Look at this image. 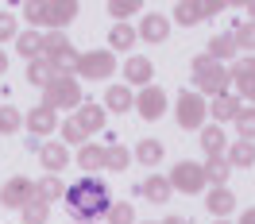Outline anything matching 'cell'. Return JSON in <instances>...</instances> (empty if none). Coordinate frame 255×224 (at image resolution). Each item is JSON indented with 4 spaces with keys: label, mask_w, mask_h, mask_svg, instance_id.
<instances>
[{
    "label": "cell",
    "mask_w": 255,
    "mask_h": 224,
    "mask_svg": "<svg viewBox=\"0 0 255 224\" xmlns=\"http://www.w3.org/2000/svg\"><path fill=\"white\" fill-rule=\"evenodd\" d=\"M205 182V166H197V162H174V170H170V186L178 193H201Z\"/></svg>",
    "instance_id": "obj_7"
},
{
    "label": "cell",
    "mask_w": 255,
    "mask_h": 224,
    "mask_svg": "<svg viewBox=\"0 0 255 224\" xmlns=\"http://www.w3.org/2000/svg\"><path fill=\"white\" fill-rule=\"evenodd\" d=\"M58 131H62V139H66V143H74V147H85V139H89V131L81 128L78 120H66Z\"/></svg>",
    "instance_id": "obj_35"
},
{
    "label": "cell",
    "mask_w": 255,
    "mask_h": 224,
    "mask_svg": "<svg viewBox=\"0 0 255 224\" xmlns=\"http://www.w3.org/2000/svg\"><path fill=\"white\" fill-rule=\"evenodd\" d=\"M213 224H228V217H224V221H213Z\"/></svg>",
    "instance_id": "obj_46"
},
{
    "label": "cell",
    "mask_w": 255,
    "mask_h": 224,
    "mask_svg": "<svg viewBox=\"0 0 255 224\" xmlns=\"http://www.w3.org/2000/svg\"><path fill=\"white\" fill-rule=\"evenodd\" d=\"M166 35H170V19L166 16H159V12L143 16V23H139V39H143V43H155V47H159Z\"/></svg>",
    "instance_id": "obj_11"
},
{
    "label": "cell",
    "mask_w": 255,
    "mask_h": 224,
    "mask_svg": "<svg viewBox=\"0 0 255 224\" xmlns=\"http://www.w3.org/2000/svg\"><path fill=\"white\" fill-rule=\"evenodd\" d=\"M23 16L35 31L39 27H50V31H62L70 19L78 16V0H31L23 4Z\"/></svg>",
    "instance_id": "obj_2"
},
{
    "label": "cell",
    "mask_w": 255,
    "mask_h": 224,
    "mask_svg": "<svg viewBox=\"0 0 255 224\" xmlns=\"http://www.w3.org/2000/svg\"><path fill=\"white\" fill-rule=\"evenodd\" d=\"M124 74H128V81L131 85H151V74H155V66H151V58H143V54H135V58H128V66H124Z\"/></svg>",
    "instance_id": "obj_17"
},
{
    "label": "cell",
    "mask_w": 255,
    "mask_h": 224,
    "mask_svg": "<svg viewBox=\"0 0 255 224\" xmlns=\"http://www.w3.org/2000/svg\"><path fill=\"white\" fill-rule=\"evenodd\" d=\"M244 8H252V23H255V0H252V4H244Z\"/></svg>",
    "instance_id": "obj_45"
},
{
    "label": "cell",
    "mask_w": 255,
    "mask_h": 224,
    "mask_svg": "<svg viewBox=\"0 0 255 224\" xmlns=\"http://www.w3.org/2000/svg\"><path fill=\"white\" fill-rule=\"evenodd\" d=\"M19 124H23V116H19V112L12 109V105H4V109H0V131L8 135V131H16Z\"/></svg>",
    "instance_id": "obj_39"
},
{
    "label": "cell",
    "mask_w": 255,
    "mask_h": 224,
    "mask_svg": "<svg viewBox=\"0 0 255 224\" xmlns=\"http://www.w3.org/2000/svg\"><path fill=\"white\" fill-rule=\"evenodd\" d=\"M240 224H255V209H248V213L240 217Z\"/></svg>",
    "instance_id": "obj_42"
},
{
    "label": "cell",
    "mask_w": 255,
    "mask_h": 224,
    "mask_svg": "<svg viewBox=\"0 0 255 224\" xmlns=\"http://www.w3.org/2000/svg\"><path fill=\"white\" fill-rule=\"evenodd\" d=\"M170 190H174V186H170V178H162V174H151L143 186H139V193H143L147 201H155V205L170 201Z\"/></svg>",
    "instance_id": "obj_19"
},
{
    "label": "cell",
    "mask_w": 255,
    "mask_h": 224,
    "mask_svg": "<svg viewBox=\"0 0 255 224\" xmlns=\"http://www.w3.org/2000/svg\"><path fill=\"white\" fill-rule=\"evenodd\" d=\"M174 19L178 23H182V27H193V23H201V0H182V4H178L174 8Z\"/></svg>",
    "instance_id": "obj_27"
},
{
    "label": "cell",
    "mask_w": 255,
    "mask_h": 224,
    "mask_svg": "<svg viewBox=\"0 0 255 224\" xmlns=\"http://www.w3.org/2000/svg\"><path fill=\"white\" fill-rule=\"evenodd\" d=\"M70 39H66L62 31H43V54L39 58H47V62H58L62 54H70Z\"/></svg>",
    "instance_id": "obj_15"
},
{
    "label": "cell",
    "mask_w": 255,
    "mask_h": 224,
    "mask_svg": "<svg viewBox=\"0 0 255 224\" xmlns=\"http://www.w3.org/2000/svg\"><path fill=\"white\" fill-rule=\"evenodd\" d=\"M224 8H228V4H224V0H201V16H205V19H213V16H221Z\"/></svg>",
    "instance_id": "obj_41"
},
{
    "label": "cell",
    "mask_w": 255,
    "mask_h": 224,
    "mask_svg": "<svg viewBox=\"0 0 255 224\" xmlns=\"http://www.w3.org/2000/svg\"><path fill=\"white\" fill-rule=\"evenodd\" d=\"M31 197H35V182H27V178H12L4 186V209H23Z\"/></svg>",
    "instance_id": "obj_10"
},
{
    "label": "cell",
    "mask_w": 255,
    "mask_h": 224,
    "mask_svg": "<svg viewBox=\"0 0 255 224\" xmlns=\"http://www.w3.org/2000/svg\"><path fill=\"white\" fill-rule=\"evenodd\" d=\"M112 70H116V58H112V50H85L78 54V66H74V74L81 78H109Z\"/></svg>",
    "instance_id": "obj_6"
},
{
    "label": "cell",
    "mask_w": 255,
    "mask_h": 224,
    "mask_svg": "<svg viewBox=\"0 0 255 224\" xmlns=\"http://www.w3.org/2000/svg\"><path fill=\"white\" fill-rule=\"evenodd\" d=\"M27 128L35 131V135H47V131H58V112L47 109V105H39V109L27 112Z\"/></svg>",
    "instance_id": "obj_12"
},
{
    "label": "cell",
    "mask_w": 255,
    "mask_h": 224,
    "mask_svg": "<svg viewBox=\"0 0 255 224\" xmlns=\"http://www.w3.org/2000/svg\"><path fill=\"white\" fill-rule=\"evenodd\" d=\"M78 224H93V221H78Z\"/></svg>",
    "instance_id": "obj_48"
},
{
    "label": "cell",
    "mask_w": 255,
    "mask_h": 224,
    "mask_svg": "<svg viewBox=\"0 0 255 224\" xmlns=\"http://www.w3.org/2000/svg\"><path fill=\"white\" fill-rule=\"evenodd\" d=\"M43 105H47V109H74V105H81V85L74 78H54L47 85V89H43Z\"/></svg>",
    "instance_id": "obj_4"
},
{
    "label": "cell",
    "mask_w": 255,
    "mask_h": 224,
    "mask_svg": "<svg viewBox=\"0 0 255 224\" xmlns=\"http://www.w3.org/2000/svg\"><path fill=\"white\" fill-rule=\"evenodd\" d=\"M248 101H255V89H252V97H248Z\"/></svg>",
    "instance_id": "obj_47"
},
{
    "label": "cell",
    "mask_w": 255,
    "mask_h": 224,
    "mask_svg": "<svg viewBox=\"0 0 255 224\" xmlns=\"http://www.w3.org/2000/svg\"><path fill=\"white\" fill-rule=\"evenodd\" d=\"M201 147L209 151V159H213V155H224V131H221V124L201 128Z\"/></svg>",
    "instance_id": "obj_32"
},
{
    "label": "cell",
    "mask_w": 255,
    "mask_h": 224,
    "mask_svg": "<svg viewBox=\"0 0 255 224\" xmlns=\"http://www.w3.org/2000/svg\"><path fill=\"white\" fill-rule=\"evenodd\" d=\"M54 78H62V74L54 70V62H47V58H31V62H27V81H31V85L47 89Z\"/></svg>",
    "instance_id": "obj_16"
},
{
    "label": "cell",
    "mask_w": 255,
    "mask_h": 224,
    "mask_svg": "<svg viewBox=\"0 0 255 224\" xmlns=\"http://www.w3.org/2000/svg\"><path fill=\"white\" fill-rule=\"evenodd\" d=\"M39 159H43V166L50 174H58V170L70 166V151H66V143H43L39 147Z\"/></svg>",
    "instance_id": "obj_13"
},
{
    "label": "cell",
    "mask_w": 255,
    "mask_h": 224,
    "mask_svg": "<svg viewBox=\"0 0 255 224\" xmlns=\"http://www.w3.org/2000/svg\"><path fill=\"white\" fill-rule=\"evenodd\" d=\"M205 112H209V101L201 93H186L178 97V124L182 128H190V131H197L201 124H205Z\"/></svg>",
    "instance_id": "obj_5"
},
{
    "label": "cell",
    "mask_w": 255,
    "mask_h": 224,
    "mask_svg": "<svg viewBox=\"0 0 255 224\" xmlns=\"http://www.w3.org/2000/svg\"><path fill=\"white\" fill-rule=\"evenodd\" d=\"M135 112H139L143 120H159L162 112H166V93H162L159 85H147L143 93L135 97Z\"/></svg>",
    "instance_id": "obj_8"
},
{
    "label": "cell",
    "mask_w": 255,
    "mask_h": 224,
    "mask_svg": "<svg viewBox=\"0 0 255 224\" xmlns=\"http://www.w3.org/2000/svg\"><path fill=\"white\" fill-rule=\"evenodd\" d=\"M236 131H240V139H255V109H240Z\"/></svg>",
    "instance_id": "obj_37"
},
{
    "label": "cell",
    "mask_w": 255,
    "mask_h": 224,
    "mask_svg": "<svg viewBox=\"0 0 255 224\" xmlns=\"http://www.w3.org/2000/svg\"><path fill=\"white\" fill-rule=\"evenodd\" d=\"M135 39H139V31H131L128 23H116V27L109 31V47H112V50H131V43H135Z\"/></svg>",
    "instance_id": "obj_29"
},
{
    "label": "cell",
    "mask_w": 255,
    "mask_h": 224,
    "mask_svg": "<svg viewBox=\"0 0 255 224\" xmlns=\"http://www.w3.org/2000/svg\"><path fill=\"white\" fill-rule=\"evenodd\" d=\"M205 205H209V213H213L217 221H224V217H228V213L236 209V193H228L224 186H217V190L205 197Z\"/></svg>",
    "instance_id": "obj_18"
},
{
    "label": "cell",
    "mask_w": 255,
    "mask_h": 224,
    "mask_svg": "<svg viewBox=\"0 0 255 224\" xmlns=\"http://www.w3.org/2000/svg\"><path fill=\"white\" fill-rule=\"evenodd\" d=\"M105 8H109V16H112V19H128L131 12H139L143 4H139V0H109Z\"/></svg>",
    "instance_id": "obj_36"
},
{
    "label": "cell",
    "mask_w": 255,
    "mask_h": 224,
    "mask_svg": "<svg viewBox=\"0 0 255 224\" xmlns=\"http://www.w3.org/2000/svg\"><path fill=\"white\" fill-rule=\"evenodd\" d=\"M162 224H190V221H186V217H166Z\"/></svg>",
    "instance_id": "obj_43"
},
{
    "label": "cell",
    "mask_w": 255,
    "mask_h": 224,
    "mask_svg": "<svg viewBox=\"0 0 255 224\" xmlns=\"http://www.w3.org/2000/svg\"><path fill=\"white\" fill-rule=\"evenodd\" d=\"M105 221H109V224H135V209H131V201H116V205H109Z\"/></svg>",
    "instance_id": "obj_33"
},
{
    "label": "cell",
    "mask_w": 255,
    "mask_h": 224,
    "mask_svg": "<svg viewBox=\"0 0 255 224\" xmlns=\"http://www.w3.org/2000/svg\"><path fill=\"white\" fill-rule=\"evenodd\" d=\"M240 109H244V105H240V97H232V93H221V97H213V101H209V112L217 116V124H224V120H236Z\"/></svg>",
    "instance_id": "obj_14"
},
{
    "label": "cell",
    "mask_w": 255,
    "mask_h": 224,
    "mask_svg": "<svg viewBox=\"0 0 255 224\" xmlns=\"http://www.w3.org/2000/svg\"><path fill=\"white\" fill-rule=\"evenodd\" d=\"M131 105H135V97H131L128 85H112L109 93H105V109L109 112H128Z\"/></svg>",
    "instance_id": "obj_22"
},
{
    "label": "cell",
    "mask_w": 255,
    "mask_h": 224,
    "mask_svg": "<svg viewBox=\"0 0 255 224\" xmlns=\"http://www.w3.org/2000/svg\"><path fill=\"white\" fill-rule=\"evenodd\" d=\"M4 39H16V16L12 12H0V43Z\"/></svg>",
    "instance_id": "obj_40"
},
{
    "label": "cell",
    "mask_w": 255,
    "mask_h": 224,
    "mask_svg": "<svg viewBox=\"0 0 255 224\" xmlns=\"http://www.w3.org/2000/svg\"><path fill=\"white\" fill-rule=\"evenodd\" d=\"M232 54H236V39H232V35H213V39H209V58L228 62Z\"/></svg>",
    "instance_id": "obj_24"
},
{
    "label": "cell",
    "mask_w": 255,
    "mask_h": 224,
    "mask_svg": "<svg viewBox=\"0 0 255 224\" xmlns=\"http://www.w3.org/2000/svg\"><path fill=\"white\" fill-rule=\"evenodd\" d=\"M228 162H232V166H252V162H255V147H252V139H240V143L228 151Z\"/></svg>",
    "instance_id": "obj_34"
},
{
    "label": "cell",
    "mask_w": 255,
    "mask_h": 224,
    "mask_svg": "<svg viewBox=\"0 0 255 224\" xmlns=\"http://www.w3.org/2000/svg\"><path fill=\"white\" fill-rule=\"evenodd\" d=\"M135 162H143V166H159V162H162V143H159V139H143V143L135 147Z\"/></svg>",
    "instance_id": "obj_30"
},
{
    "label": "cell",
    "mask_w": 255,
    "mask_h": 224,
    "mask_svg": "<svg viewBox=\"0 0 255 224\" xmlns=\"http://www.w3.org/2000/svg\"><path fill=\"white\" fill-rule=\"evenodd\" d=\"M16 50L27 58V62H31V58H39V54H43V31H35V27H31V31L16 35Z\"/></svg>",
    "instance_id": "obj_21"
},
{
    "label": "cell",
    "mask_w": 255,
    "mask_h": 224,
    "mask_svg": "<svg viewBox=\"0 0 255 224\" xmlns=\"http://www.w3.org/2000/svg\"><path fill=\"white\" fill-rule=\"evenodd\" d=\"M4 70H8V54L0 50V74H4Z\"/></svg>",
    "instance_id": "obj_44"
},
{
    "label": "cell",
    "mask_w": 255,
    "mask_h": 224,
    "mask_svg": "<svg viewBox=\"0 0 255 224\" xmlns=\"http://www.w3.org/2000/svg\"><path fill=\"white\" fill-rule=\"evenodd\" d=\"M23 213V224H47V217H50V205L43 201V197H31L27 205L19 209Z\"/></svg>",
    "instance_id": "obj_28"
},
{
    "label": "cell",
    "mask_w": 255,
    "mask_h": 224,
    "mask_svg": "<svg viewBox=\"0 0 255 224\" xmlns=\"http://www.w3.org/2000/svg\"><path fill=\"white\" fill-rule=\"evenodd\" d=\"M66 209L74 213V221H97L109 213V186L97 178H81L78 186L66 190Z\"/></svg>",
    "instance_id": "obj_1"
},
{
    "label": "cell",
    "mask_w": 255,
    "mask_h": 224,
    "mask_svg": "<svg viewBox=\"0 0 255 224\" xmlns=\"http://www.w3.org/2000/svg\"><path fill=\"white\" fill-rule=\"evenodd\" d=\"M232 39H236V50H255V23L248 19L244 27H236V35H232Z\"/></svg>",
    "instance_id": "obj_38"
},
{
    "label": "cell",
    "mask_w": 255,
    "mask_h": 224,
    "mask_svg": "<svg viewBox=\"0 0 255 224\" xmlns=\"http://www.w3.org/2000/svg\"><path fill=\"white\" fill-rule=\"evenodd\" d=\"M131 159H135V155H131L128 147H120V143H109V147H105V166H109V170H128Z\"/></svg>",
    "instance_id": "obj_25"
},
{
    "label": "cell",
    "mask_w": 255,
    "mask_h": 224,
    "mask_svg": "<svg viewBox=\"0 0 255 224\" xmlns=\"http://www.w3.org/2000/svg\"><path fill=\"white\" fill-rule=\"evenodd\" d=\"M35 197H43V201H58V197H66V186L58 182V178L50 174V178H43V182H35Z\"/></svg>",
    "instance_id": "obj_31"
},
{
    "label": "cell",
    "mask_w": 255,
    "mask_h": 224,
    "mask_svg": "<svg viewBox=\"0 0 255 224\" xmlns=\"http://www.w3.org/2000/svg\"><path fill=\"white\" fill-rule=\"evenodd\" d=\"M228 74H232V85L240 89V101H248L252 89H255V54H252V58H240Z\"/></svg>",
    "instance_id": "obj_9"
},
{
    "label": "cell",
    "mask_w": 255,
    "mask_h": 224,
    "mask_svg": "<svg viewBox=\"0 0 255 224\" xmlns=\"http://www.w3.org/2000/svg\"><path fill=\"white\" fill-rule=\"evenodd\" d=\"M228 174H232V162L224 159V155H213V159L205 162V178L213 182V186H224V182H228Z\"/></svg>",
    "instance_id": "obj_26"
},
{
    "label": "cell",
    "mask_w": 255,
    "mask_h": 224,
    "mask_svg": "<svg viewBox=\"0 0 255 224\" xmlns=\"http://www.w3.org/2000/svg\"><path fill=\"white\" fill-rule=\"evenodd\" d=\"M78 124L85 131H101V128H105V109L93 105V101H81V105H78Z\"/></svg>",
    "instance_id": "obj_20"
},
{
    "label": "cell",
    "mask_w": 255,
    "mask_h": 224,
    "mask_svg": "<svg viewBox=\"0 0 255 224\" xmlns=\"http://www.w3.org/2000/svg\"><path fill=\"white\" fill-rule=\"evenodd\" d=\"M190 74H193L197 93H209V97L228 93V85H232V74L224 70V62L209 58V54H197V58H193V62H190Z\"/></svg>",
    "instance_id": "obj_3"
},
{
    "label": "cell",
    "mask_w": 255,
    "mask_h": 224,
    "mask_svg": "<svg viewBox=\"0 0 255 224\" xmlns=\"http://www.w3.org/2000/svg\"><path fill=\"white\" fill-rule=\"evenodd\" d=\"M78 166L85 170V174L101 170V166H105V147H97V143H85V147L78 151Z\"/></svg>",
    "instance_id": "obj_23"
}]
</instances>
